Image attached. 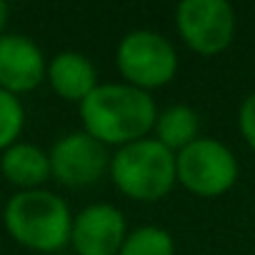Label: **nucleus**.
<instances>
[{"instance_id": "nucleus-1", "label": "nucleus", "mask_w": 255, "mask_h": 255, "mask_svg": "<svg viewBox=\"0 0 255 255\" xmlns=\"http://www.w3.org/2000/svg\"><path fill=\"white\" fill-rule=\"evenodd\" d=\"M80 120L98 143L123 148L143 140L155 128L158 113L150 93L128 83H105L80 103Z\"/></svg>"}, {"instance_id": "nucleus-2", "label": "nucleus", "mask_w": 255, "mask_h": 255, "mask_svg": "<svg viewBox=\"0 0 255 255\" xmlns=\"http://www.w3.org/2000/svg\"><path fill=\"white\" fill-rule=\"evenodd\" d=\"M3 223L18 245L35 253H55L70 243V208L43 188L15 193L3 210Z\"/></svg>"}, {"instance_id": "nucleus-3", "label": "nucleus", "mask_w": 255, "mask_h": 255, "mask_svg": "<svg viewBox=\"0 0 255 255\" xmlns=\"http://www.w3.org/2000/svg\"><path fill=\"white\" fill-rule=\"evenodd\" d=\"M110 178L123 195L133 200H160L178 180L175 153L155 138L135 140L118 148V153L110 158Z\"/></svg>"}, {"instance_id": "nucleus-4", "label": "nucleus", "mask_w": 255, "mask_h": 255, "mask_svg": "<svg viewBox=\"0 0 255 255\" xmlns=\"http://www.w3.org/2000/svg\"><path fill=\"white\" fill-rule=\"evenodd\" d=\"M115 63L128 85L148 93L175 78L178 53L165 35L153 30H133L120 40Z\"/></svg>"}, {"instance_id": "nucleus-5", "label": "nucleus", "mask_w": 255, "mask_h": 255, "mask_svg": "<svg viewBox=\"0 0 255 255\" xmlns=\"http://www.w3.org/2000/svg\"><path fill=\"white\" fill-rule=\"evenodd\" d=\"M178 183L200 198H218L238 180V160L215 138H198L175 155Z\"/></svg>"}, {"instance_id": "nucleus-6", "label": "nucleus", "mask_w": 255, "mask_h": 255, "mask_svg": "<svg viewBox=\"0 0 255 255\" xmlns=\"http://www.w3.org/2000/svg\"><path fill=\"white\" fill-rule=\"evenodd\" d=\"M175 23L185 45L198 55H218L235 38V10L228 0H183Z\"/></svg>"}, {"instance_id": "nucleus-7", "label": "nucleus", "mask_w": 255, "mask_h": 255, "mask_svg": "<svg viewBox=\"0 0 255 255\" xmlns=\"http://www.w3.org/2000/svg\"><path fill=\"white\" fill-rule=\"evenodd\" d=\"M48 158H50V175H55V180L68 188H88L98 183L110 168L108 148L85 130L63 135L53 145Z\"/></svg>"}, {"instance_id": "nucleus-8", "label": "nucleus", "mask_w": 255, "mask_h": 255, "mask_svg": "<svg viewBox=\"0 0 255 255\" xmlns=\"http://www.w3.org/2000/svg\"><path fill=\"white\" fill-rule=\"evenodd\" d=\"M125 243V218L115 205L95 203L73 218L70 245L78 255H118Z\"/></svg>"}, {"instance_id": "nucleus-9", "label": "nucleus", "mask_w": 255, "mask_h": 255, "mask_svg": "<svg viewBox=\"0 0 255 255\" xmlns=\"http://www.w3.org/2000/svg\"><path fill=\"white\" fill-rule=\"evenodd\" d=\"M48 73L43 50L33 38L20 33L0 35V88L20 95L35 90Z\"/></svg>"}, {"instance_id": "nucleus-10", "label": "nucleus", "mask_w": 255, "mask_h": 255, "mask_svg": "<svg viewBox=\"0 0 255 255\" xmlns=\"http://www.w3.org/2000/svg\"><path fill=\"white\" fill-rule=\"evenodd\" d=\"M50 88L70 103H83L100 83H98V73L95 65L75 50H65L58 53L50 63H48V73H45Z\"/></svg>"}, {"instance_id": "nucleus-11", "label": "nucleus", "mask_w": 255, "mask_h": 255, "mask_svg": "<svg viewBox=\"0 0 255 255\" xmlns=\"http://www.w3.org/2000/svg\"><path fill=\"white\" fill-rule=\"evenodd\" d=\"M0 173L20 190H38L50 178V158L33 143H15L0 158Z\"/></svg>"}, {"instance_id": "nucleus-12", "label": "nucleus", "mask_w": 255, "mask_h": 255, "mask_svg": "<svg viewBox=\"0 0 255 255\" xmlns=\"http://www.w3.org/2000/svg\"><path fill=\"white\" fill-rule=\"evenodd\" d=\"M198 113L188 105H170L155 120V140L168 150H183L198 140Z\"/></svg>"}, {"instance_id": "nucleus-13", "label": "nucleus", "mask_w": 255, "mask_h": 255, "mask_svg": "<svg viewBox=\"0 0 255 255\" xmlns=\"http://www.w3.org/2000/svg\"><path fill=\"white\" fill-rule=\"evenodd\" d=\"M118 255H175V243L168 230L145 225L125 235V243Z\"/></svg>"}, {"instance_id": "nucleus-14", "label": "nucleus", "mask_w": 255, "mask_h": 255, "mask_svg": "<svg viewBox=\"0 0 255 255\" xmlns=\"http://www.w3.org/2000/svg\"><path fill=\"white\" fill-rule=\"evenodd\" d=\"M25 125V110L18 95L0 88V153L18 143Z\"/></svg>"}, {"instance_id": "nucleus-15", "label": "nucleus", "mask_w": 255, "mask_h": 255, "mask_svg": "<svg viewBox=\"0 0 255 255\" xmlns=\"http://www.w3.org/2000/svg\"><path fill=\"white\" fill-rule=\"evenodd\" d=\"M238 123H240V133L245 138V143L255 150V93H250L238 113Z\"/></svg>"}, {"instance_id": "nucleus-16", "label": "nucleus", "mask_w": 255, "mask_h": 255, "mask_svg": "<svg viewBox=\"0 0 255 255\" xmlns=\"http://www.w3.org/2000/svg\"><path fill=\"white\" fill-rule=\"evenodd\" d=\"M8 15H10L8 3H3V0H0V33H3V28H5V23H8Z\"/></svg>"}]
</instances>
